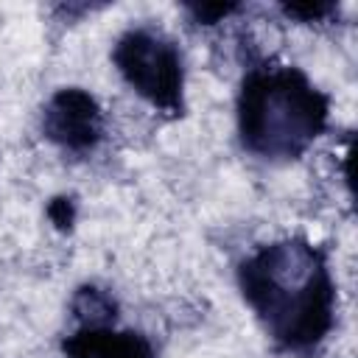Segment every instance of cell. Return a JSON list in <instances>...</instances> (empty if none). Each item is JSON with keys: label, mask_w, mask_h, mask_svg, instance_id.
I'll use <instances>...</instances> for the list:
<instances>
[{"label": "cell", "mask_w": 358, "mask_h": 358, "mask_svg": "<svg viewBox=\"0 0 358 358\" xmlns=\"http://www.w3.org/2000/svg\"><path fill=\"white\" fill-rule=\"evenodd\" d=\"M327 112V95L296 67H257L241 84V140L266 159L299 157L322 134Z\"/></svg>", "instance_id": "obj_2"}, {"label": "cell", "mask_w": 358, "mask_h": 358, "mask_svg": "<svg viewBox=\"0 0 358 358\" xmlns=\"http://www.w3.org/2000/svg\"><path fill=\"white\" fill-rule=\"evenodd\" d=\"M67 358H154L151 344L131 330L81 327L64 341Z\"/></svg>", "instance_id": "obj_5"}, {"label": "cell", "mask_w": 358, "mask_h": 358, "mask_svg": "<svg viewBox=\"0 0 358 358\" xmlns=\"http://www.w3.org/2000/svg\"><path fill=\"white\" fill-rule=\"evenodd\" d=\"M112 59L126 84L162 112L176 115L182 109V56L173 39L154 28L126 31Z\"/></svg>", "instance_id": "obj_3"}, {"label": "cell", "mask_w": 358, "mask_h": 358, "mask_svg": "<svg viewBox=\"0 0 358 358\" xmlns=\"http://www.w3.org/2000/svg\"><path fill=\"white\" fill-rule=\"evenodd\" d=\"M327 11H333L330 3H305V6H285L288 17H305V20H322Z\"/></svg>", "instance_id": "obj_7"}, {"label": "cell", "mask_w": 358, "mask_h": 358, "mask_svg": "<svg viewBox=\"0 0 358 358\" xmlns=\"http://www.w3.org/2000/svg\"><path fill=\"white\" fill-rule=\"evenodd\" d=\"M45 137L70 151H87L101 140V109L95 98L78 87L59 90L42 115Z\"/></svg>", "instance_id": "obj_4"}, {"label": "cell", "mask_w": 358, "mask_h": 358, "mask_svg": "<svg viewBox=\"0 0 358 358\" xmlns=\"http://www.w3.org/2000/svg\"><path fill=\"white\" fill-rule=\"evenodd\" d=\"M235 8H238V6H193L190 11H193L199 20H204V22H207V20L215 22L218 17H227V14L235 11Z\"/></svg>", "instance_id": "obj_8"}, {"label": "cell", "mask_w": 358, "mask_h": 358, "mask_svg": "<svg viewBox=\"0 0 358 358\" xmlns=\"http://www.w3.org/2000/svg\"><path fill=\"white\" fill-rule=\"evenodd\" d=\"M115 299L101 288L84 285L73 296V313L84 327H109V322H115Z\"/></svg>", "instance_id": "obj_6"}, {"label": "cell", "mask_w": 358, "mask_h": 358, "mask_svg": "<svg viewBox=\"0 0 358 358\" xmlns=\"http://www.w3.org/2000/svg\"><path fill=\"white\" fill-rule=\"evenodd\" d=\"M243 299L285 352H313L336 319V285L324 255L305 238H285L249 255L238 268Z\"/></svg>", "instance_id": "obj_1"}]
</instances>
